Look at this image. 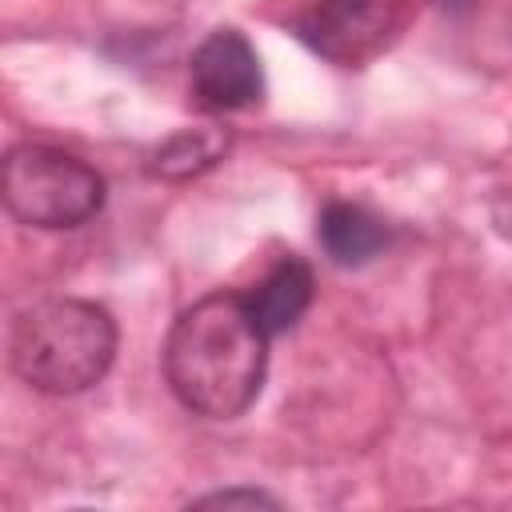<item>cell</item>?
Segmentation results:
<instances>
[{
    "label": "cell",
    "instance_id": "obj_2",
    "mask_svg": "<svg viewBox=\"0 0 512 512\" xmlns=\"http://www.w3.org/2000/svg\"><path fill=\"white\" fill-rule=\"evenodd\" d=\"M116 356V324L92 300H44L16 316L8 360L12 372L48 396L92 388Z\"/></svg>",
    "mask_w": 512,
    "mask_h": 512
},
{
    "label": "cell",
    "instance_id": "obj_8",
    "mask_svg": "<svg viewBox=\"0 0 512 512\" xmlns=\"http://www.w3.org/2000/svg\"><path fill=\"white\" fill-rule=\"evenodd\" d=\"M228 148V140L220 132H208V128H184L176 136H168L160 148H156V160H152V172L168 176V180H180V176H192V172H204L220 160V152Z\"/></svg>",
    "mask_w": 512,
    "mask_h": 512
},
{
    "label": "cell",
    "instance_id": "obj_9",
    "mask_svg": "<svg viewBox=\"0 0 512 512\" xmlns=\"http://www.w3.org/2000/svg\"><path fill=\"white\" fill-rule=\"evenodd\" d=\"M196 508H276V500L268 492H256V488H228V492L200 496Z\"/></svg>",
    "mask_w": 512,
    "mask_h": 512
},
{
    "label": "cell",
    "instance_id": "obj_4",
    "mask_svg": "<svg viewBox=\"0 0 512 512\" xmlns=\"http://www.w3.org/2000/svg\"><path fill=\"white\" fill-rule=\"evenodd\" d=\"M404 12L408 0H316L300 16V36L332 64L356 68L396 40Z\"/></svg>",
    "mask_w": 512,
    "mask_h": 512
},
{
    "label": "cell",
    "instance_id": "obj_6",
    "mask_svg": "<svg viewBox=\"0 0 512 512\" xmlns=\"http://www.w3.org/2000/svg\"><path fill=\"white\" fill-rule=\"evenodd\" d=\"M268 336L288 332L312 304V268L300 256H280L264 280L244 296Z\"/></svg>",
    "mask_w": 512,
    "mask_h": 512
},
{
    "label": "cell",
    "instance_id": "obj_5",
    "mask_svg": "<svg viewBox=\"0 0 512 512\" xmlns=\"http://www.w3.org/2000/svg\"><path fill=\"white\" fill-rule=\"evenodd\" d=\"M188 80H192V96L212 112L248 108L264 92L260 56L248 44V36L236 28H216L196 44Z\"/></svg>",
    "mask_w": 512,
    "mask_h": 512
},
{
    "label": "cell",
    "instance_id": "obj_7",
    "mask_svg": "<svg viewBox=\"0 0 512 512\" xmlns=\"http://www.w3.org/2000/svg\"><path fill=\"white\" fill-rule=\"evenodd\" d=\"M316 236H320L324 252L344 268H360L388 248V224L376 212L348 204V200H332L320 212Z\"/></svg>",
    "mask_w": 512,
    "mask_h": 512
},
{
    "label": "cell",
    "instance_id": "obj_10",
    "mask_svg": "<svg viewBox=\"0 0 512 512\" xmlns=\"http://www.w3.org/2000/svg\"><path fill=\"white\" fill-rule=\"evenodd\" d=\"M492 224H496L500 236L512 240V192H500V196L492 200Z\"/></svg>",
    "mask_w": 512,
    "mask_h": 512
},
{
    "label": "cell",
    "instance_id": "obj_3",
    "mask_svg": "<svg viewBox=\"0 0 512 512\" xmlns=\"http://www.w3.org/2000/svg\"><path fill=\"white\" fill-rule=\"evenodd\" d=\"M4 208L28 228H76L104 204V176L72 152L20 144L4 156Z\"/></svg>",
    "mask_w": 512,
    "mask_h": 512
},
{
    "label": "cell",
    "instance_id": "obj_1",
    "mask_svg": "<svg viewBox=\"0 0 512 512\" xmlns=\"http://www.w3.org/2000/svg\"><path fill=\"white\" fill-rule=\"evenodd\" d=\"M268 332L236 292H212L184 308L164 344V376L176 400L208 420L240 416L264 388Z\"/></svg>",
    "mask_w": 512,
    "mask_h": 512
}]
</instances>
